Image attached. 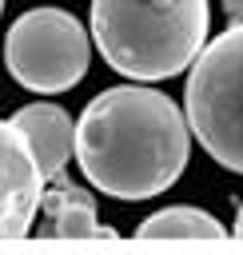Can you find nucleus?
<instances>
[{"label": "nucleus", "mask_w": 243, "mask_h": 255, "mask_svg": "<svg viewBox=\"0 0 243 255\" xmlns=\"http://www.w3.org/2000/svg\"><path fill=\"white\" fill-rule=\"evenodd\" d=\"M191 147V124L171 96L139 84L100 92L76 120V159L88 183L112 199L167 191Z\"/></svg>", "instance_id": "nucleus-1"}, {"label": "nucleus", "mask_w": 243, "mask_h": 255, "mask_svg": "<svg viewBox=\"0 0 243 255\" xmlns=\"http://www.w3.org/2000/svg\"><path fill=\"white\" fill-rule=\"evenodd\" d=\"M207 0H92V40L127 80L179 76L207 40Z\"/></svg>", "instance_id": "nucleus-2"}, {"label": "nucleus", "mask_w": 243, "mask_h": 255, "mask_svg": "<svg viewBox=\"0 0 243 255\" xmlns=\"http://www.w3.org/2000/svg\"><path fill=\"white\" fill-rule=\"evenodd\" d=\"M187 124L207 155L243 175V20H231L187 76Z\"/></svg>", "instance_id": "nucleus-3"}, {"label": "nucleus", "mask_w": 243, "mask_h": 255, "mask_svg": "<svg viewBox=\"0 0 243 255\" xmlns=\"http://www.w3.org/2000/svg\"><path fill=\"white\" fill-rule=\"evenodd\" d=\"M4 64L28 92H68L88 72V32L64 8H32L4 36Z\"/></svg>", "instance_id": "nucleus-4"}, {"label": "nucleus", "mask_w": 243, "mask_h": 255, "mask_svg": "<svg viewBox=\"0 0 243 255\" xmlns=\"http://www.w3.org/2000/svg\"><path fill=\"white\" fill-rule=\"evenodd\" d=\"M44 199V171L32 143L8 120H0V239H24Z\"/></svg>", "instance_id": "nucleus-5"}, {"label": "nucleus", "mask_w": 243, "mask_h": 255, "mask_svg": "<svg viewBox=\"0 0 243 255\" xmlns=\"http://www.w3.org/2000/svg\"><path fill=\"white\" fill-rule=\"evenodd\" d=\"M40 239H116V231L96 223V195L64 175L40 199Z\"/></svg>", "instance_id": "nucleus-6"}, {"label": "nucleus", "mask_w": 243, "mask_h": 255, "mask_svg": "<svg viewBox=\"0 0 243 255\" xmlns=\"http://www.w3.org/2000/svg\"><path fill=\"white\" fill-rule=\"evenodd\" d=\"M12 124L32 143L44 179H56L64 171V163L76 155V124L60 104H28L12 116Z\"/></svg>", "instance_id": "nucleus-7"}, {"label": "nucleus", "mask_w": 243, "mask_h": 255, "mask_svg": "<svg viewBox=\"0 0 243 255\" xmlns=\"http://www.w3.org/2000/svg\"><path fill=\"white\" fill-rule=\"evenodd\" d=\"M135 239H227V227L199 207L175 203V207H163L151 219H143Z\"/></svg>", "instance_id": "nucleus-8"}, {"label": "nucleus", "mask_w": 243, "mask_h": 255, "mask_svg": "<svg viewBox=\"0 0 243 255\" xmlns=\"http://www.w3.org/2000/svg\"><path fill=\"white\" fill-rule=\"evenodd\" d=\"M223 12L231 20H243V0H223Z\"/></svg>", "instance_id": "nucleus-9"}, {"label": "nucleus", "mask_w": 243, "mask_h": 255, "mask_svg": "<svg viewBox=\"0 0 243 255\" xmlns=\"http://www.w3.org/2000/svg\"><path fill=\"white\" fill-rule=\"evenodd\" d=\"M235 235H243V203H239V215H235Z\"/></svg>", "instance_id": "nucleus-10"}, {"label": "nucleus", "mask_w": 243, "mask_h": 255, "mask_svg": "<svg viewBox=\"0 0 243 255\" xmlns=\"http://www.w3.org/2000/svg\"><path fill=\"white\" fill-rule=\"evenodd\" d=\"M0 12H4V0H0Z\"/></svg>", "instance_id": "nucleus-11"}]
</instances>
